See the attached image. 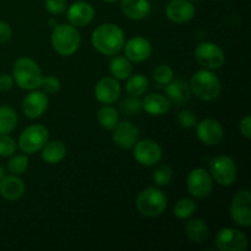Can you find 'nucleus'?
Segmentation results:
<instances>
[{"label": "nucleus", "mask_w": 251, "mask_h": 251, "mask_svg": "<svg viewBox=\"0 0 251 251\" xmlns=\"http://www.w3.org/2000/svg\"><path fill=\"white\" fill-rule=\"evenodd\" d=\"M91 42L93 48L103 55H117L125 44V33L118 25L107 22L92 32Z\"/></svg>", "instance_id": "1"}, {"label": "nucleus", "mask_w": 251, "mask_h": 251, "mask_svg": "<svg viewBox=\"0 0 251 251\" xmlns=\"http://www.w3.org/2000/svg\"><path fill=\"white\" fill-rule=\"evenodd\" d=\"M190 90L195 97L199 100L210 102L220 97L222 92V83L212 70L202 69L196 71L190 80Z\"/></svg>", "instance_id": "2"}, {"label": "nucleus", "mask_w": 251, "mask_h": 251, "mask_svg": "<svg viewBox=\"0 0 251 251\" xmlns=\"http://www.w3.org/2000/svg\"><path fill=\"white\" fill-rule=\"evenodd\" d=\"M51 46L61 56H70L77 51L81 43L78 29L70 24L55 25L51 31Z\"/></svg>", "instance_id": "3"}, {"label": "nucleus", "mask_w": 251, "mask_h": 251, "mask_svg": "<svg viewBox=\"0 0 251 251\" xmlns=\"http://www.w3.org/2000/svg\"><path fill=\"white\" fill-rule=\"evenodd\" d=\"M12 77L20 88L32 91L39 88L43 74L33 59L22 56L15 61L12 68Z\"/></svg>", "instance_id": "4"}, {"label": "nucleus", "mask_w": 251, "mask_h": 251, "mask_svg": "<svg viewBox=\"0 0 251 251\" xmlns=\"http://www.w3.org/2000/svg\"><path fill=\"white\" fill-rule=\"evenodd\" d=\"M168 199L158 188L150 186L142 190L136 199V208L140 215L145 217H157L166 211Z\"/></svg>", "instance_id": "5"}, {"label": "nucleus", "mask_w": 251, "mask_h": 251, "mask_svg": "<svg viewBox=\"0 0 251 251\" xmlns=\"http://www.w3.org/2000/svg\"><path fill=\"white\" fill-rule=\"evenodd\" d=\"M49 141V130L42 124L29 125L19 137V147L24 153L32 154L41 151Z\"/></svg>", "instance_id": "6"}, {"label": "nucleus", "mask_w": 251, "mask_h": 251, "mask_svg": "<svg viewBox=\"0 0 251 251\" xmlns=\"http://www.w3.org/2000/svg\"><path fill=\"white\" fill-rule=\"evenodd\" d=\"M210 174L213 180L220 185L230 186L237 180V164L232 157L227 156V154H221L211 161Z\"/></svg>", "instance_id": "7"}, {"label": "nucleus", "mask_w": 251, "mask_h": 251, "mask_svg": "<svg viewBox=\"0 0 251 251\" xmlns=\"http://www.w3.org/2000/svg\"><path fill=\"white\" fill-rule=\"evenodd\" d=\"M195 59L199 65L207 70H217L222 68L226 61L223 49L212 42L200 43L195 49Z\"/></svg>", "instance_id": "8"}, {"label": "nucleus", "mask_w": 251, "mask_h": 251, "mask_svg": "<svg viewBox=\"0 0 251 251\" xmlns=\"http://www.w3.org/2000/svg\"><path fill=\"white\" fill-rule=\"evenodd\" d=\"M229 213L232 220L243 228L251 226V194L248 189L238 191L232 199Z\"/></svg>", "instance_id": "9"}, {"label": "nucleus", "mask_w": 251, "mask_h": 251, "mask_svg": "<svg viewBox=\"0 0 251 251\" xmlns=\"http://www.w3.org/2000/svg\"><path fill=\"white\" fill-rule=\"evenodd\" d=\"M186 188L195 199L207 198L213 189V179L210 172L203 168L193 169L186 179Z\"/></svg>", "instance_id": "10"}, {"label": "nucleus", "mask_w": 251, "mask_h": 251, "mask_svg": "<svg viewBox=\"0 0 251 251\" xmlns=\"http://www.w3.org/2000/svg\"><path fill=\"white\" fill-rule=\"evenodd\" d=\"M215 245L220 251H245L248 249V238L239 229L227 227L218 230Z\"/></svg>", "instance_id": "11"}, {"label": "nucleus", "mask_w": 251, "mask_h": 251, "mask_svg": "<svg viewBox=\"0 0 251 251\" xmlns=\"http://www.w3.org/2000/svg\"><path fill=\"white\" fill-rule=\"evenodd\" d=\"M132 149H134L135 159L145 167L156 166L163 157V150L161 145L151 139L139 140Z\"/></svg>", "instance_id": "12"}, {"label": "nucleus", "mask_w": 251, "mask_h": 251, "mask_svg": "<svg viewBox=\"0 0 251 251\" xmlns=\"http://www.w3.org/2000/svg\"><path fill=\"white\" fill-rule=\"evenodd\" d=\"M196 135L202 144L215 146L220 144L225 137V129L222 124L212 118H206L196 123Z\"/></svg>", "instance_id": "13"}, {"label": "nucleus", "mask_w": 251, "mask_h": 251, "mask_svg": "<svg viewBox=\"0 0 251 251\" xmlns=\"http://www.w3.org/2000/svg\"><path fill=\"white\" fill-rule=\"evenodd\" d=\"M49 98L47 93L41 90H32L22 100V112L29 119L42 117L48 109Z\"/></svg>", "instance_id": "14"}, {"label": "nucleus", "mask_w": 251, "mask_h": 251, "mask_svg": "<svg viewBox=\"0 0 251 251\" xmlns=\"http://www.w3.org/2000/svg\"><path fill=\"white\" fill-rule=\"evenodd\" d=\"M122 95V86L119 80L113 76L102 77L95 86L96 100L102 104H113Z\"/></svg>", "instance_id": "15"}, {"label": "nucleus", "mask_w": 251, "mask_h": 251, "mask_svg": "<svg viewBox=\"0 0 251 251\" xmlns=\"http://www.w3.org/2000/svg\"><path fill=\"white\" fill-rule=\"evenodd\" d=\"M66 15L70 25L78 27L88 26L95 19V7L87 1H75L66 9Z\"/></svg>", "instance_id": "16"}, {"label": "nucleus", "mask_w": 251, "mask_h": 251, "mask_svg": "<svg viewBox=\"0 0 251 251\" xmlns=\"http://www.w3.org/2000/svg\"><path fill=\"white\" fill-rule=\"evenodd\" d=\"M125 56L131 63H142L152 54V46L149 39L141 36H135L124 44Z\"/></svg>", "instance_id": "17"}, {"label": "nucleus", "mask_w": 251, "mask_h": 251, "mask_svg": "<svg viewBox=\"0 0 251 251\" xmlns=\"http://www.w3.org/2000/svg\"><path fill=\"white\" fill-rule=\"evenodd\" d=\"M139 137V129L131 122H119L113 129V141L122 149H132Z\"/></svg>", "instance_id": "18"}, {"label": "nucleus", "mask_w": 251, "mask_h": 251, "mask_svg": "<svg viewBox=\"0 0 251 251\" xmlns=\"http://www.w3.org/2000/svg\"><path fill=\"white\" fill-rule=\"evenodd\" d=\"M195 5L190 0H171L166 6V15L174 24H185L195 16Z\"/></svg>", "instance_id": "19"}, {"label": "nucleus", "mask_w": 251, "mask_h": 251, "mask_svg": "<svg viewBox=\"0 0 251 251\" xmlns=\"http://www.w3.org/2000/svg\"><path fill=\"white\" fill-rule=\"evenodd\" d=\"M26 193V185L19 176H7L0 180V195L7 201H16Z\"/></svg>", "instance_id": "20"}, {"label": "nucleus", "mask_w": 251, "mask_h": 251, "mask_svg": "<svg viewBox=\"0 0 251 251\" xmlns=\"http://www.w3.org/2000/svg\"><path fill=\"white\" fill-rule=\"evenodd\" d=\"M122 12L132 21L146 19L151 12V2L149 0H122Z\"/></svg>", "instance_id": "21"}, {"label": "nucleus", "mask_w": 251, "mask_h": 251, "mask_svg": "<svg viewBox=\"0 0 251 251\" xmlns=\"http://www.w3.org/2000/svg\"><path fill=\"white\" fill-rule=\"evenodd\" d=\"M167 98L169 102L176 105H184L190 100L191 98V90L190 85L183 80H172L167 85L166 88Z\"/></svg>", "instance_id": "22"}, {"label": "nucleus", "mask_w": 251, "mask_h": 251, "mask_svg": "<svg viewBox=\"0 0 251 251\" xmlns=\"http://www.w3.org/2000/svg\"><path fill=\"white\" fill-rule=\"evenodd\" d=\"M142 109L150 115H163L169 112L171 109V102L167 98V96L161 95V93H150L144 100L141 102Z\"/></svg>", "instance_id": "23"}, {"label": "nucleus", "mask_w": 251, "mask_h": 251, "mask_svg": "<svg viewBox=\"0 0 251 251\" xmlns=\"http://www.w3.org/2000/svg\"><path fill=\"white\" fill-rule=\"evenodd\" d=\"M189 220V218H188ZM185 233L189 240L195 244H202L208 239V227L200 218H190L185 225Z\"/></svg>", "instance_id": "24"}, {"label": "nucleus", "mask_w": 251, "mask_h": 251, "mask_svg": "<svg viewBox=\"0 0 251 251\" xmlns=\"http://www.w3.org/2000/svg\"><path fill=\"white\" fill-rule=\"evenodd\" d=\"M66 146L59 140L48 141L41 150L42 159L48 164L60 163L66 156Z\"/></svg>", "instance_id": "25"}, {"label": "nucleus", "mask_w": 251, "mask_h": 251, "mask_svg": "<svg viewBox=\"0 0 251 251\" xmlns=\"http://www.w3.org/2000/svg\"><path fill=\"white\" fill-rule=\"evenodd\" d=\"M110 75L117 80H126L132 73L131 61L126 56L118 55L110 60L109 65Z\"/></svg>", "instance_id": "26"}, {"label": "nucleus", "mask_w": 251, "mask_h": 251, "mask_svg": "<svg viewBox=\"0 0 251 251\" xmlns=\"http://www.w3.org/2000/svg\"><path fill=\"white\" fill-rule=\"evenodd\" d=\"M126 80L125 90L132 97H141L149 90V80L146 76L141 75V74L130 75Z\"/></svg>", "instance_id": "27"}, {"label": "nucleus", "mask_w": 251, "mask_h": 251, "mask_svg": "<svg viewBox=\"0 0 251 251\" xmlns=\"http://www.w3.org/2000/svg\"><path fill=\"white\" fill-rule=\"evenodd\" d=\"M97 120L98 124L104 127L105 130H113L115 125L119 123V114L112 105L104 104L97 112Z\"/></svg>", "instance_id": "28"}, {"label": "nucleus", "mask_w": 251, "mask_h": 251, "mask_svg": "<svg viewBox=\"0 0 251 251\" xmlns=\"http://www.w3.org/2000/svg\"><path fill=\"white\" fill-rule=\"evenodd\" d=\"M16 112L11 107L0 105V135L10 134L17 125Z\"/></svg>", "instance_id": "29"}, {"label": "nucleus", "mask_w": 251, "mask_h": 251, "mask_svg": "<svg viewBox=\"0 0 251 251\" xmlns=\"http://www.w3.org/2000/svg\"><path fill=\"white\" fill-rule=\"evenodd\" d=\"M196 203L193 199L184 198L176 202L173 208V213L179 220H188L195 213Z\"/></svg>", "instance_id": "30"}, {"label": "nucleus", "mask_w": 251, "mask_h": 251, "mask_svg": "<svg viewBox=\"0 0 251 251\" xmlns=\"http://www.w3.org/2000/svg\"><path fill=\"white\" fill-rule=\"evenodd\" d=\"M28 168V157L26 154H12L7 163V169L11 174L21 176Z\"/></svg>", "instance_id": "31"}, {"label": "nucleus", "mask_w": 251, "mask_h": 251, "mask_svg": "<svg viewBox=\"0 0 251 251\" xmlns=\"http://www.w3.org/2000/svg\"><path fill=\"white\" fill-rule=\"evenodd\" d=\"M173 179V169L168 164H159L153 172V181L158 186H166Z\"/></svg>", "instance_id": "32"}, {"label": "nucleus", "mask_w": 251, "mask_h": 251, "mask_svg": "<svg viewBox=\"0 0 251 251\" xmlns=\"http://www.w3.org/2000/svg\"><path fill=\"white\" fill-rule=\"evenodd\" d=\"M174 78V71L173 69L166 64H161L157 66L153 71V80L156 81L158 85L167 86L172 80Z\"/></svg>", "instance_id": "33"}, {"label": "nucleus", "mask_w": 251, "mask_h": 251, "mask_svg": "<svg viewBox=\"0 0 251 251\" xmlns=\"http://www.w3.org/2000/svg\"><path fill=\"white\" fill-rule=\"evenodd\" d=\"M17 150L16 141L12 139L10 135L7 134H1L0 135V157H11L12 154H15Z\"/></svg>", "instance_id": "34"}, {"label": "nucleus", "mask_w": 251, "mask_h": 251, "mask_svg": "<svg viewBox=\"0 0 251 251\" xmlns=\"http://www.w3.org/2000/svg\"><path fill=\"white\" fill-rule=\"evenodd\" d=\"M60 81L55 76H46L42 78L41 85H39L41 91H43L47 95H55L60 91Z\"/></svg>", "instance_id": "35"}, {"label": "nucleus", "mask_w": 251, "mask_h": 251, "mask_svg": "<svg viewBox=\"0 0 251 251\" xmlns=\"http://www.w3.org/2000/svg\"><path fill=\"white\" fill-rule=\"evenodd\" d=\"M176 122H178L179 126L184 127V129H190V127H194L196 125L198 118H196V115L191 110L184 109L178 113V115H176Z\"/></svg>", "instance_id": "36"}, {"label": "nucleus", "mask_w": 251, "mask_h": 251, "mask_svg": "<svg viewBox=\"0 0 251 251\" xmlns=\"http://www.w3.org/2000/svg\"><path fill=\"white\" fill-rule=\"evenodd\" d=\"M44 6L49 14L61 15L68 9V2H66V0H46Z\"/></svg>", "instance_id": "37"}, {"label": "nucleus", "mask_w": 251, "mask_h": 251, "mask_svg": "<svg viewBox=\"0 0 251 251\" xmlns=\"http://www.w3.org/2000/svg\"><path fill=\"white\" fill-rule=\"evenodd\" d=\"M122 109L126 113V115H136L142 109L141 100H137V97L131 96L122 103Z\"/></svg>", "instance_id": "38"}, {"label": "nucleus", "mask_w": 251, "mask_h": 251, "mask_svg": "<svg viewBox=\"0 0 251 251\" xmlns=\"http://www.w3.org/2000/svg\"><path fill=\"white\" fill-rule=\"evenodd\" d=\"M239 131L245 139L250 140L251 137V118L250 115H245L242 120L239 122Z\"/></svg>", "instance_id": "39"}, {"label": "nucleus", "mask_w": 251, "mask_h": 251, "mask_svg": "<svg viewBox=\"0 0 251 251\" xmlns=\"http://www.w3.org/2000/svg\"><path fill=\"white\" fill-rule=\"evenodd\" d=\"M12 36V29L7 22L0 20V43H6Z\"/></svg>", "instance_id": "40"}, {"label": "nucleus", "mask_w": 251, "mask_h": 251, "mask_svg": "<svg viewBox=\"0 0 251 251\" xmlns=\"http://www.w3.org/2000/svg\"><path fill=\"white\" fill-rule=\"evenodd\" d=\"M15 85V80L11 75L9 74H1L0 75V91L2 92H7L11 90Z\"/></svg>", "instance_id": "41"}, {"label": "nucleus", "mask_w": 251, "mask_h": 251, "mask_svg": "<svg viewBox=\"0 0 251 251\" xmlns=\"http://www.w3.org/2000/svg\"><path fill=\"white\" fill-rule=\"evenodd\" d=\"M2 178H4V168L0 166V180H1Z\"/></svg>", "instance_id": "42"}, {"label": "nucleus", "mask_w": 251, "mask_h": 251, "mask_svg": "<svg viewBox=\"0 0 251 251\" xmlns=\"http://www.w3.org/2000/svg\"><path fill=\"white\" fill-rule=\"evenodd\" d=\"M103 1L108 2V4H112V2H117V1H119V0H103Z\"/></svg>", "instance_id": "43"}]
</instances>
